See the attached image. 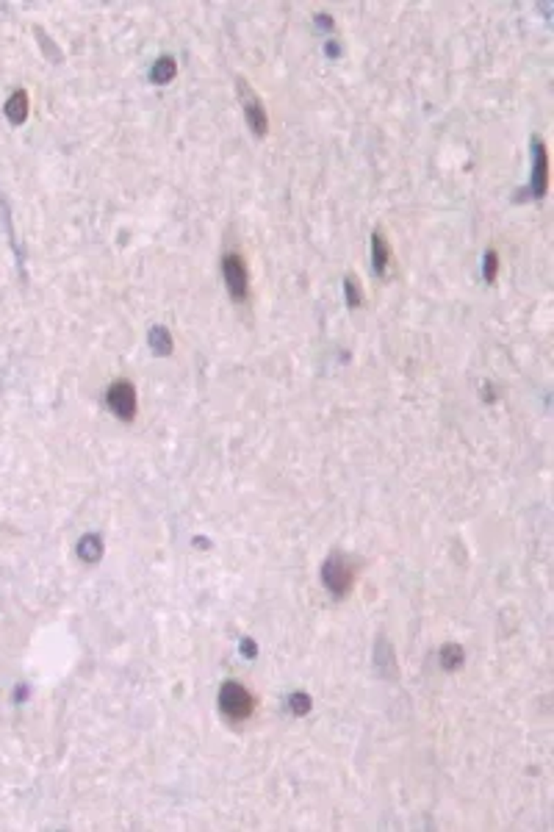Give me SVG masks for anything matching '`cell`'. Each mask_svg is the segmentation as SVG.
I'll list each match as a JSON object with an SVG mask.
<instances>
[{
  "mask_svg": "<svg viewBox=\"0 0 554 832\" xmlns=\"http://www.w3.org/2000/svg\"><path fill=\"white\" fill-rule=\"evenodd\" d=\"M440 663H443V669H458L460 663H463V649L458 647V644H447L440 649Z\"/></svg>",
  "mask_w": 554,
  "mask_h": 832,
  "instance_id": "12",
  "label": "cell"
},
{
  "mask_svg": "<svg viewBox=\"0 0 554 832\" xmlns=\"http://www.w3.org/2000/svg\"><path fill=\"white\" fill-rule=\"evenodd\" d=\"M175 75H178V61H175L172 56H161V59L153 64V70H150L153 83H161V86H167Z\"/></svg>",
  "mask_w": 554,
  "mask_h": 832,
  "instance_id": "9",
  "label": "cell"
},
{
  "mask_svg": "<svg viewBox=\"0 0 554 832\" xmlns=\"http://www.w3.org/2000/svg\"><path fill=\"white\" fill-rule=\"evenodd\" d=\"M3 114L12 125H23L28 120V92L25 89H17L3 106Z\"/></svg>",
  "mask_w": 554,
  "mask_h": 832,
  "instance_id": "7",
  "label": "cell"
},
{
  "mask_svg": "<svg viewBox=\"0 0 554 832\" xmlns=\"http://www.w3.org/2000/svg\"><path fill=\"white\" fill-rule=\"evenodd\" d=\"M219 710L225 713L231 721H247L255 710V699L242 683L228 680L219 688Z\"/></svg>",
  "mask_w": 554,
  "mask_h": 832,
  "instance_id": "1",
  "label": "cell"
},
{
  "mask_svg": "<svg viewBox=\"0 0 554 832\" xmlns=\"http://www.w3.org/2000/svg\"><path fill=\"white\" fill-rule=\"evenodd\" d=\"M150 344H153V350L158 355H169L172 353V336H169V331L164 325H156L150 331Z\"/></svg>",
  "mask_w": 554,
  "mask_h": 832,
  "instance_id": "11",
  "label": "cell"
},
{
  "mask_svg": "<svg viewBox=\"0 0 554 832\" xmlns=\"http://www.w3.org/2000/svg\"><path fill=\"white\" fill-rule=\"evenodd\" d=\"M78 555H81V561H86V563H97V561L103 558V539H100L97 533L83 536V539L78 541Z\"/></svg>",
  "mask_w": 554,
  "mask_h": 832,
  "instance_id": "8",
  "label": "cell"
},
{
  "mask_svg": "<svg viewBox=\"0 0 554 832\" xmlns=\"http://www.w3.org/2000/svg\"><path fill=\"white\" fill-rule=\"evenodd\" d=\"M321 580H324L327 591H332L336 596H344V594H350L352 583H355V566L350 563L347 555L336 552V555H330V558L324 561V566H321Z\"/></svg>",
  "mask_w": 554,
  "mask_h": 832,
  "instance_id": "2",
  "label": "cell"
},
{
  "mask_svg": "<svg viewBox=\"0 0 554 832\" xmlns=\"http://www.w3.org/2000/svg\"><path fill=\"white\" fill-rule=\"evenodd\" d=\"M496 269H499V256L491 250V253L485 256V267H482V272H485V280H488V283H493V280H496Z\"/></svg>",
  "mask_w": 554,
  "mask_h": 832,
  "instance_id": "14",
  "label": "cell"
},
{
  "mask_svg": "<svg viewBox=\"0 0 554 832\" xmlns=\"http://www.w3.org/2000/svg\"><path fill=\"white\" fill-rule=\"evenodd\" d=\"M372 258H374V272H377V275H385L391 250H388V242H385L383 233H374V236H372Z\"/></svg>",
  "mask_w": 554,
  "mask_h": 832,
  "instance_id": "10",
  "label": "cell"
},
{
  "mask_svg": "<svg viewBox=\"0 0 554 832\" xmlns=\"http://www.w3.org/2000/svg\"><path fill=\"white\" fill-rule=\"evenodd\" d=\"M288 707H291L297 716H305V713L310 710V696H308V694H291Z\"/></svg>",
  "mask_w": 554,
  "mask_h": 832,
  "instance_id": "13",
  "label": "cell"
},
{
  "mask_svg": "<svg viewBox=\"0 0 554 832\" xmlns=\"http://www.w3.org/2000/svg\"><path fill=\"white\" fill-rule=\"evenodd\" d=\"M105 402H108L111 410H114V416H120L122 422H131L136 416V388H134V383H128V380L111 383L108 391H105Z\"/></svg>",
  "mask_w": 554,
  "mask_h": 832,
  "instance_id": "5",
  "label": "cell"
},
{
  "mask_svg": "<svg viewBox=\"0 0 554 832\" xmlns=\"http://www.w3.org/2000/svg\"><path fill=\"white\" fill-rule=\"evenodd\" d=\"M242 649H244L247 655H255V644H253V641H244V644H242Z\"/></svg>",
  "mask_w": 554,
  "mask_h": 832,
  "instance_id": "16",
  "label": "cell"
},
{
  "mask_svg": "<svg viewBox=\"0 0 554 832\" xmlns=\"http://www.w3.org/2000/svg\"><path fill=\"white\" fill-rule=\"evenodd\" d=\"M344 289H347V302L355 308V305H361V289H358V280L350 275L347 280H344Z\"/></svg>",
  "mask_w": 554,
  "mask_h": 832,
  "instance_id": "15",
  "label": "cell"
},
{
  "mask_svg": "<svg viewBox=\"0 0 554 832\" xmlns=\"http://www.w3.org/2000/svg\"><path fill=\"white\" fill-rule=\"evenodd\" d=\"M222 275H225V283H228V291L233 300H247V291H250V275H247V264L239 253H228L222 258Z\"/></svg>",
  "mask_w": 554,
  "mask_h": 832,
  "instance_id": "3",
  "label": "cell"
},
{
  "mask_svg": "<svg viewBox=\"0 0 554 832\" xmlns=\"http://www.w3.org/2000/svg\"><path fill=\"white\" fill-rule=\"evenodd\" d=\"M239 97H242L244 117H247V123H250L253 134H255V136H266V131H269V117H266V109H264L261 97L253 92V86H250L244 78H239Z\"/></svg>",
  "mask_w": 554,
  "mask_h": 832,
  "instance_id": "4",
  "label": "cell"
},
{
  "mask_svg": "<svg viewBox=\"0 0 554 832\" xmlns=\"http://www.w3.org/2000/svg\"><path fill=\"white\" fill-rule=\"evenodd\" d=\"M532 147H535V172H532V178H535V183H532V194L535 197H543V191H546V183H548V161H546V145L540 142V139H535L532 142Z\"/></svg>",
  "mask_w": 554,
  "mask_h": 832,
  "instance_id": "6",
  "label": "cell"
}]
</instances>
